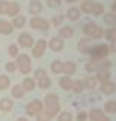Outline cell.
Wrapping results in <instances>:
<instances>
[{
    "mask_svg": "<svg viewBox=\"0 0 116 121\" xmlns=\"http://www.w3.org/2000/svg\"><path fill=\"white\" fill-rule=\"evenodd\" d=\"M44 111H45L51 118L57 117V113L60 112V100H59L57 94L54 92H50L44 97Z\"/></svg>",
    "mask_w": 116,
    "mask_h": 121,
    "instance_id": "1",
    "label": "cell"
},
{
    "mask_svg": "<svg viewBox=\"0 0 116 121\" xmlns=\"http://www.w3.org/2000/svg\"><path fill=\"white\" fill-rule=\"evenodd\" d=\"M108 55H110V48H108V44H106V43L93 44L92 48H91V52H89V56H91L92 60L107 59Z\"/></svg>",
    "mask_w": 116,
    "mask_h": 121,
    "instance_id": "2",
    "label": "cell"
},
{
    "mask_svg": "<svg viewBox=\"0 0 116 121\" xmlns=\"http://www.w3.org/2000/svg\"><path fill=\"white\" fill-rule=\"evenodd\" d=\"M83 33L88 38H91V39H101V38L104 36V29L101 27V26H98L96 23L93 21H88L84 23L83 26Z\"/></svg>",
    "mask_w": 116,
    "mask_h": 121,
    "instance_id": "3",
    "label": "cell"
},
{
    "mask_svg": "<svg viewBox=\"0 0 116 121\" xmlns=\"http://www.w3.org/2000/svg\"><path fill=\"white\" fill-rule=\"evenodd\" d=\"M15 64H17V70L21 74H29L32 73V59L29 55L26 53H20L15 58Z\"/></svg>",
    "mask_w": 116,
    "mask_h": 121,
    "instance_id": "4",
    "label": "cell"
},
{
    "mask_svg": "<svg viewBox=\"0 0 116 121\" xmlns=\"http://www.w3.org/2000/svg\"><path fill=\"white\" fill-rule=\"evenodd\" d=\"M29 24H30L32 29L39 30V32H47V30L51 27L50 21L45 20V18H42V17H39V15H35V17H32L30 21H29Z\"/></svg>",
    "mask_w": 116,
    "mask_h": 121,
    "instance_id": "5",
    "label": "cell"
},
{
    "mask_svg": "<svg viewBox=\"0 0 116 121\" xmlns=\"http://www.w3.org/2000/svg\"><path fill=\"white\" fill-rule=\"evenodd\" d=\"M24 111H26V115L27 117H36L38 113H41L44 111V103L41 100H32L26 104Z\"/></svg>",
    "mask_w": 116,
    "mask_h": 121,
    "instance_id": "6",
    "label": "cell"
},
{
    "mask_svg": "<svg viewBox=\"0 0 116 121\" xmlns=\"http://www.w3.org/2000/svg\"><path fill=\"white\" fill-rule=\"evenodd\" d=\"M47 47H48V45H47L45 39H38L35 44L32 45V56L36 58V59L42 58L44 53H45V50H47Z\"/></svg>",
    "mask_w": 116,
    "mask_h": 121,
    "instance_id": "7",
    "label": "cell"
},
{
    "mask_svg": "<svg viewBox=\"0 0 116 121\" xmlns=\"http://www.w3.org/2000/svg\"><path fill=\"white\" fill-rule=\"evenodd\" d=\"M17 44H18V47H23V48H32V45L35 44V39H33V36L29 32H23L18 35Z\"/></svg>",
    "mask_w": 116,
    "mask_h": 121,
    "instance_id": "8",
    "label": "cell"
},
{
    "mask_svg": "<svg viewBox=\"0 0 116 121\" xmlns=\"http://www.w3.org/2000/svg\"><path fill=\"white\" fill-rule=\"evenodd\" d=\"M47 45L50 47L51 52L59 53V52L63 50V47H65V39H62L60 36H53V38H51V39L47 43Z\"/></svg>",
    "mask_w": 116,
    "mask_h": 121,
    "instance_id": "9",
    "label": "cell"
},
{
    "mask_svg": "<svg viewBox=\"0 0 116 121\" xmlns=\"http://www.w3.org/2000/svg\"><path fill=\"white\" fill-rule=\"evenodd\" d=\"M92 39L91 38H81L80 41L77 43V50L81 53V55H89V52H91V48H92Z\"/></svg>",
    "mask_w": 116,
    "mask_h": 121,
    "instance_id": "10",
    "label": "cell"
},
{
    "mask_svg": "<svg viewBox=\"0 0 116 121\" xmlns=\"http://www.w3.org/2000/svg\"><path fill=\"white\" fill-rule=\"evenodd\" d=\"M100 91L103 94H106V95H112V94L116 92V83L112 80L103 82V83H100Z\"/></svg>",
    "mask_w": 116,
    "mask_h": 121,
    "instance_id": "11",
    "label": "cell"
},
{
    "mask_svg": "<svg viewBox=\"0 0 116 121\" xmlns=\"http://www.w3.org/2000/svg\"><path fill=\"white\" fill-rule=\"evenodd\" d=\"M77 73V64L72 62V60H65L63 62V67H62V74L65 76H74Z\"/></svg>",
    "mask_w": 116,
    "mask_h": 121,
    "instance_id": "12",
    "label": "cell"
},
{
    "mask_svg": "<svg viewBox=\"0 0 116 121\" xmlns=\"http://www.w3.org/2000/svg\"><path fill=\"white\" fill-rule=\"evenodd\" d=\"M42 9H44V5H42L41 0H30V2H29V14H32L33 17L41 14Z\"/></svg>",
    "mask_w": 116,
    "mask_h": 121,
    "instance_id": "13",
    "label": "cell"
},
{
    "mask_svg": "<svg viewBox=\"0 0 116 121\" xmlns=\"http://www.w3.org/2000/svg\"><path fill=\"white\" fill-rule=\"evenodd\" d=\"M65 17L68 18L69 21H78V20H80V17H81V11L78 9L77 6H69L68 11H66Z\"/></svg>",
    "mask_w": 116,
    "mask_h": 121,
    "instance_id": "14",
    "label": "cell"
},
{
    "mask_svg": "<svg viewBox=\"0 0 116 121\" xmlns=\"http://www.w3.org/2000/svg\"><path fill=\"white\" fill-rule=\"evenodd\" d=\"M20 11H21L20 3H17V2H9V6H8V11H6V15L14 18V17H17V15H20Z\"/></svg>",
    "mask_w": 116,
    "mask_h": 121,
    "instance_id": "15",
    "label": "cell"
},
{
    "mask_svg": "<svg viewBox=\"0 0 116 121\" xmlns=\"http://www.w3.org/2000/svg\"><path fill=\"white\" fill-rule=\"evenodd\" d=\"M74 35V27L72 26H60L59 27V36L62 39H68V38H72Z\"/></svg>",
    "mask_w": 116,
    "mask_h": 121,
    "instance_id": "16",
    "label": "cell"
},
{
    "mask_svg": "<svg viewBox=\"0 0 116 121\" xmlns=\"http://www.w3.org/2000/svg\"><path fill=\"white\" fill-rule=\"evenodd\" d=\"M72 83H74V80L69 76H62V77L59 79V86H60L63 91H71L72 89Z\"/></svg>",
    "mask_w": 116,
    "mask_h": 121,
    "instance_id": "17",
    "label": "cell"
},
{
    "mask_svg": "<svg viewBox=\"0 0 116 121\" xmlns=\"http://www.w3.org/2000/svg\"><path fill=\"white\" fill-rule=\"evenodd\" d=\"M21 86H23V89L26 92H30L36 88V80L33 77H24L23 82H21Z\"/></svg>",
    "mask_w": 116,
    "mask_h": 121,
    "instance_id": "18",
    "label": "cell"
},
{
    "mask_svg": "<svg viewBox=\"0 0 116 121\" xmlns=\"http://www.w3.org/2000/svg\"><path fill=\"white\" fill-rule=\"evenodd\" d=\"M12 108H14L12 98H9V97L0 98V111H3V112H11V111H12Z\"/></svg>",
    "mask_w": 116,
    "mask_h": 121,
    "instance_id": "19",
    "label": "cell"
},
{
    "mask_svg": "<svg viewBox=\"0 0 116 121\" xmlns=\"http://www.w3.org/2000/svg\"><path fill=\"white\" fill-rule=\"evenodd\" d=\"M12 23L8 20H0V35H11L12 33Z\"/></svg>",
    "mask_w": 116,
    "mask_h": 121,
    "instance_id": "20",
    "label": "cell"
},
{
    "mask_svg": "<svg viewBox=\"0 0 116 121\" xmlns=\"http://www.w3.org/2000/svg\"><path fill=\"white\" fill-rule=\"evenodd\" d=\"M103 20H104V24L106 26H108V27H110V26H115L116 24V14L115 12H104L103 14Z\"/></svg>",
    "mask_w": 116,
    "mask_h": 121,
    "instance_id": "21",
    "label": "cell"
},
{
    "mask_svg": "<svg viewBox=\"0 0 116 121\" xmlns=\"http://www.w3.org/2000/svg\"><path fill=\"white\" fill-rule=\"evenodd\" d=\"M103 38H106L108 43H113V41H116V24L115 26H110L108 29L104 30V36Z\"/></svg>",
    "mask_w": 116,
    "mask_h": 121,
    "instance_id": "22",
    "label": "cell"
},
{
    "mask_svg": "<svg viewBox=\"0 0 116 121\" xmlns=\"http://www.w3.org/2000/svg\"><path fill=\"white\" fill-rule=\"evenodd\" d=\"M110 68H112V60L108 59L96 60V71H110Z\"/></svg>",
    "mask_w": 116,
    "mask_h": 121,
    "instance_id": "23",
    "label": "cell"
},
{
    "mask_svg": "<svg viewBox=\"0 0 116 121\" xmlns=\"http://www.w3.org/2000/svg\"><path fill=\"white\" fill-rule=\"evenodd\" d=\"M26 23H27V20H26L24 15H17V17L12 18V27L14 29H21L26 26Z\"/></svg>",
    "mask_w": 116,
    "mask_h": 121,
    "instance_id": "24",
    "label": "cell"
},
{
    "mask_svg": "<svg viewBox=\"0 0 116 121\" xmlns=\"http://www.w3.org/2000/svg\"><path fill=\"white\" fill-rule=\"evenodd\" d=\"M95 79H96L98 83H103V82L112 80V74H110V71H96V73H95Z\"/></svg>",
    "mask_w": 116,
    "mask_h": 121,
    "instance_id": "25",
    "label": "cell"
},
{
    "mask_svg": "<svg viewBox=\"0 0 116 121\" xmlns=\"http://www.w3.org/2000/svg\"><path fill=\"white\" fill-rule=\"evenodd\" d=\"M92 6H93V0H81L78 9H80L83 14H91L92 12Z\"/></svg>",
    "mask_w": 116,
    "mask_h": 121,
    "instance_id": "26",
    "label": "cell"
},
{
    "mask_svg": "<svg viewBox=\"0 0 116 121\" xmlns=\"http://www.w3.org/2000/svg\"><path fill=\"white\" fill-rule=\"evenodd\" d=\"M83 82H84V88L86 89H95L96 86H98V82H96V79H95V76H88L86 79H83Z\"/></svg>",
    "mask_w": 116,
    "mask_h": 121,
    "instance_id": "27",
    "label": "cell"
},
{
    "mask_svg": "<svg viewBox=\"0 0 116 121\" xmlns=\"http://www.w3.org/2000/svg\"><path fill=\"white\" fill-rule=\"evenodd\" d=\"M104 113H107V115H113L116 113V100H108L104 103Z\"/></svg>",
    "mask_w": 116,
    "mask_h": 121,
    "instance_id": "28",
    "label": "cell"
},
{
    "mask_svg": "<svg viewBox=\"0 0 116 121\" xmlns=\"http://www.w3.org/2000/svg\"><path fill=\"white\" fill-rule=\"evenodd\" d=\"M62 67H63V60L56 59V60L51 62L50 70H51V73H53V74H62Z\"/></svg>",
    "mask_w": 116,
    "mask_h": 121,
    "instance_id": "29",
    "label": "cell"
},
{
    "mask_svg": "<svg viewBox=\"0 0 116 121\" xmlns=\"http://www.w3.org/2000/svg\"><path fill=\"white\" fill-rule=\"evenodd\" d=\"M89 113V120L91 121H100L101 118L104 117V111H101V109H92L91 112H88Z\"/></svg>",
    "mask_w": 116,
    "mask_h": 121,
    "instance_id": "30",
    "label": "cell"
},
{
    "mask_svg": "<svg viewBox=\"0 0 116 121\" xmlns=\"http://www.w3.org/2000/svg\"><path fill=\"white\" fill-rule=\"evenodd\" d=\"M93 17H100V15L104 14V5L100 2H93V6H92V12H91Z\"/></svg>",
    "mask_w": 116,
    "mask_h": 121,
    "instance_id": "31",
    "label": "cell"
},
{
    "mask_svg": "<svg viewBox=\"0 0 116 121\" xmlns=\"http://www.w3.org/2000/svg\"><path fill=\"white\" fill-rule=\"evenodd\" d=\"M84 89H86V88H84L83 79H77V80H74V83H72V89H71V91H74L76 94H81Z\"/></svg>",
    "mask_w": 116,
    "mask_h": 121,
    "instance_id": "32",
    "label": "cell"
},
{
    "mask_svg": "<svg viewBox=\"0 0 116 121\" xmlns=\"http://www.w3.org/2000/svg\"><path fill=\"white\" fill-rule=\"evenodd\" d=\"M11 92H12V97L14 98H23L24 94H26V91L23 89V86H21V85H14L12 89H11Z\"/></svg>",
    "mask_w": 116,
    "mask_h": 121,
    "instance_id": "33",
    "label": "cell"
},
{
    "mask_svg": "<svg viewBox=\"0 0 116 121\" xmlns=\"http://www.w3.org/2000/svg\"><path fill=\"white\" fill-rule=\"evenodd\" d=\"M65 15L63 14H57V15H54L53 18H51V21H50V24L51 26H54V27H60V26H63V21H65Z\"/></svg>",
    "mask_w": 116,
    "mask_h": 121,
    "instance_id": "34",
    "label": "cell"
},
{
    "mask_svg": "<svg viewBox=\"0 0 116 121\" xmlns=\"http://www.w3.org/2000/svg\"><path fill=\"white\" fill-rule=\"evenodd\" d=\"M36 85L39 86L41 89H48L51 86V79L48 77V76H45V77L39 79V80H36Z\"/></svg>",
    "mask_w": 116,
    "mask_h": 121,
    "instance_id": "35",
    "label": "cell"
},
{
    "mask_svg": "<svg viewBox=\"0 0 116 121\" xmlns=\"http://www.w3.org/2000/svg\"><path fill=\"white\" fill-rule=\"evenodd\" d=\"M11 86V79L6 74H0V91H5Z\"/></svg>",
    "mask_w": 116,
    "mask_h": 121,
    "instance_id": "36",
    "label": "cell"
},
{
    "mask_svg": "<svg viewBox=\"0 0 116 121\" xmlns=\"http://www.w3.org/2000/svg\"><path fill=\"white\" fill-rule=\"evenodd\" d=\"M74 117L69 111H60L57 113V121H72Z\"/></svg>",
    "mask_w": 116,
    "mask_h": 121,
    "instance_id": "37",
    "label": "cell"
},
{
    "mask_svg": "<svg viewBox=\"0 0 116 121\" xmlns=\"http://www.w3.org/2000/svg\"><path fill=\"white\" fill-rule=\"evenodd\" d=\"M8 55L11 56V58H17V56L20 55V47H18V44H9Z\"/></svg>",
    "mask_w": 116,
    "mask_h": 121,
    "instance_id": "38",
    "label": "cell"
},
{
    "mask_svg": "<svg viewBox=\"0 0 116 121\" xmlns=\"http://www.w3.org/2000/svg\"><path fill=\"white\" fill-rule=\"evenodd\" d=\"M84 70L88 71V73H96V60H88V62L84 64Z\"/></svg>",
    "mask_w": 116,
    "mask_h": 121,
    "instance_id": "39",
    "label": "cell"
},
{
    "mask_svg": "<svg viewBox=\"0 0 116 121\" xmlns=\"http://www.w3.org/2000/svg\"><path fill=\"white\" fill-rule=\"evenodd\" d=\"M45 76H48V74L44 68H36V70L33 71V79H35V80H39V79L45 77Z\"/></svg>",
    "mask_w": 116,
    "mask_h": 121,
    "instance_id": "40",
    "label": "cell"
},
{
    "mask_svg": "<svg viewBox=\"0 0 116 121\" xmlns=\"http://www.w3.org/2000/svg\"><path fill=\"white\" fill-rule=\"evenodd\" d=\"M62 3H63V0H47V6L51 8V9H57V8H60Z\"/></svg>",
    "mask_w": 116,
    "mask_h": 121,
    "instance_id": "41",
    "label": "cell"
},
{
    "mask_svg": "<svg viewBox=\"0 0 116 121\" xmlns=\"http://www.w3.org/2000/svg\"><path fill=\"white\" fill-rule=\"evenodd\" d=\"M5 70L8 71L9 74L15 73V71H17V64H15V60H11V62L6 64V65H5Z\"/></svg>",
    "mask_w": 116,
    "mask_h": 121,
    "instance_id": "42",
    "label": "cell"
},
{
    "mask_svg": "<svg viewBox=\"0 0 116 121\" xmlns=\"http://www.w3.org/2000/svg\"><path fill=\"white\" fill-rule=\"evenodd\" d=\"M76 121H89V113L86 111H80L76 115Z\"/></svg>",
    "mask_w": 116,
    "mask_h": 121,
    "instance_id": "43",
    "label": "cell"
},
{
    "mask_svg": "<svg viewBox=\"0 0 116 121\" xmlns=\"http://www.w3.org/2000/svg\"><path fill=\"white\" fill-rule=\"evenodd\" d=\"M35 118H36V121H51V117L48 115L45 111H42L41 113H38V115H36Z\"/></svg>",
    "mask_w": 116,
    "mask_h": 121,
    "instance_id": "44",
    "label": "cell"
},
{
    "mask_svg": "<svg viewBox=\"0 0 116 121\" xmlns=\"http://www.w3.org/2000/svg\"><path fill=\"white\" fill-rule=\"evenodd\" d=\"M8 6H9V2H8V0H0V15H6Z\"/></svg>",
    "mask_w": 116,
    "mask_h": 121,
    "instance_id": "45",
    "label": "cell"
},
{
    "mask_svg": "<svg viewBox=\"0 0 116 121\" xmlns=\"http://www.w3.org/2000/svg\"><path fill=\"white\" fill-rule=\"evenodd\" d=\"M108 48H110V53H115V55H116V41H113V43L108 44Z\"/></svg>",
    "mask_w": 116,
    "mask_h": 121,
    "instance_id": "46",
    "label": "cell"
},
{
    "mask_svg": "<svg viewBox=\"0 0 116 121\" xmlns=\"http://www.w3.org/2000/svg\"><path fill=\"white\" fill-rule=\"evenodd\" d=\"M100 121H112V120H110V117H108L107 113H104V117H103V118H101Z\"/></svg>",
    "mask_w": 116,
    "mask_h": 121,
    "instance_id": "47",
    "label": "cell"
},
{
    "mask_svg": "<svg viewBox=\"0 0 116 121\" xmlns=\"http://www.w3.org/2000/svg\"><path fill=\"white\" fill-rule=\"evenodd\" d=\"M112 12L116 14V0H113V3H112Z\"/></svg>",
    "mask_w": 116,
    "mask_h": 121,
    "instance_id": "48",
    "label": "cell"
},
{
    "mask_svg": "<svg viewBox=\"0 0 116 121\" xmlns=\"http://www.w3.org/2000/svg\"><path fill=\"white\" fill-rule=\"evenodd\" d=\"M17 121H29L27 118H26V117H20V118H18Z\"/></svg>",
    "mask_w": 116,
    "mask_h": 121,
    "instance_id": "49",
    "label": "cell"
},
{
    "mask_svg": "<svg viewBox=\"0 0 116 121\" xmlns=\"http://www.w3.org/2000/svg\"><path fill=\"white\" fill-rule=\"evenodd\" d=\"M63 2H66V3H69V5H71V3H74V2H77V0H63Z\"/></svg>",
    "mask_w": 116,
    "mask_h": 121,
    "instance_id": "50",
    "label": "cell"
},
{
    "mask_svg": "<svg viewBox=\"0 0 116 121\" xmlns=\"http://www.w3.org/2000/svg\"><path fill=\"white\" fill-rule=\"evenodd\" d=\"M77 2H81V0H77Z\"/></svg>",
    "mask_w": 116,
    "mask_h": 121,
    "instance_id": "51",
    "label": "cell"
}]
</instances>
